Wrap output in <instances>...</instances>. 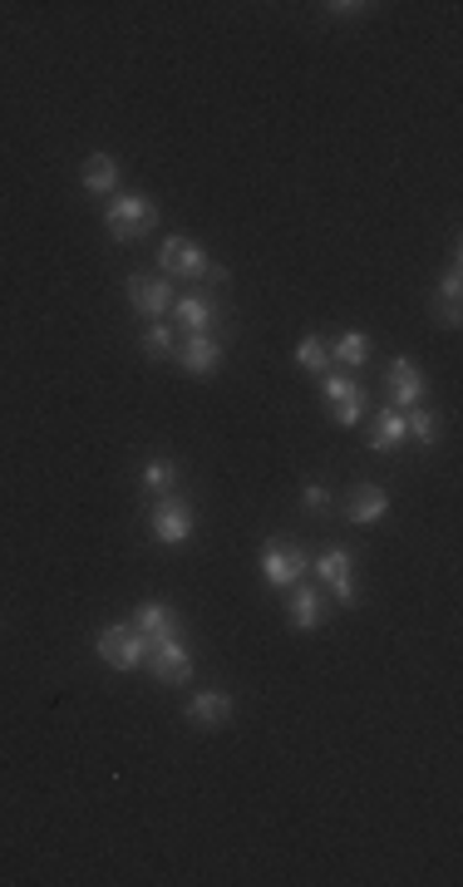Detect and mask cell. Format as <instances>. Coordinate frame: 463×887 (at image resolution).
Returning <instances> with one entry per match:
<instances>
[{
	"label": "cell",
	"instance_id": "6da1fadb",
	"mask_svg": "<svg viewBox=\"0 0 463 887\" xmlns=\"http://www.w3.org/2000/svg\"><path fill=\"white\" fill-rule=\"evenodd\" d=\"M104 227L114 243H138V237H148L158 227V203L143 193H114L104 207Z\"/></svg>",
	"mask_w": 463,
	"mask_h": 887
},
{
	"label": "cell",
	"instance_id": "7a4b0ae2",
	"mask_svg": "<svg viewBox=\"0 0 463 887\" xmlns=\"http://www.w3.org/2000/svg\"><path fill=\"white\" fill-rule=\"evenodd\" d=\"M94 651H99V661L114 666V671H138V666L148 661L153 641L143 637L134 621H109V627H99Z\"/></svg>",
	"mask_w": 463,
	"mask_h": 887
},
{
	"label": "cell",
	"instance_id": "3957f363",
	"mask_svg": "<svg viewBox=\"0 0 463 887\" xmlns=\"http://www.w3.org/2000/svg\"><path fill=\"white\" fill-rule=\"evenodd\" d=\"M148 533L163 547H183L197 533V508L183 498V493H163V498L153 503V513H148Z\"/></svg>",
	"mask_w": 463,
	"mask_h": 887
},
{
	"label": "cell",
	"instance_id": "277c9868",
	"mask_svg": "<svg viewBox=\"0 0 463 887\" xmlns=\"http://www.w3.org/2000/svg\"><path fill=\"white\" fill-rule=\"evenodd\" d=\"M257 563H261V577H267L271 587H296L306 573H311V553H306L301 543H291V538L261 543Z\"/></svg>",
	"mask_w": 463,
	"mask_h": 887
},
{
	"label": "cell",
	"instance_id": "5b68a950",
	"mask_svg": "<svg viewBox=\"0 0 463 887\" xmlns=\"http://www.w3.org/2000/svg\"><path fill=\"white\" fill-rule=\"evenodd\" d=\"M316 577L330 587V601H340V607H360V582H356V557L346 553L340 543H330L326 553L311 557Z\"/></svg>",
	"mask_w": 463,
	"mask_h": 887
},
{
	"label": "cell",
	"instance_id": "8992f818",
	"mask_svg": "<svg viewBox=\"0 0 463 887\" xmlns=\"http://www.w3.org/2000/svg\"><path fill=\"white\" fill-rule=\"evenodd\" d=\"M158 271L168 281H197V277H207V251L193 243V237H163L158 243Z\"/></svg>",
	"mask_w": 463,
	"mask_h": 887
},
{
	"label": "cell",
	"instance_id": "52a82bcc",
	"mask_svg": "<svg viewBox=\"0 0 463 887\" xmlns=\"http://www.w3.org/2000/svg\"><path fill=\"white\" fill-rule=\"evenodd\" d=\"M321 394H326V404H330V420L336 424H360L366 420V404H370V394H366V385L360 380H350V375H326L321 380Z\"/></svg>",
	"mask_w": 463,
	"mask_h": 887
},
{
	"label": "cell",
	"instance_id": "ba28073f",
	"mask_svg": "<svg viewBox=\"0 0 463 887\" xmlns=\"http://www.w3.org/2000/svg\"><path fill=\"white\" fill-rule=\"evenodd\" d=\"M128 301H134L138 316H148V321H163V311H173V287L168 277H153V271H138V277H128Z\"/></svg>",
	"mask_w": 463,
	"mask_h": 887
},
{
	"label": "cell",
	"instance_id": "9c48e42d",
	"mask_svg": "<svg viewBox=\"0 0 463 887\" xmlns=\"http://www.w3.org/2000/svg\"><path fill=\"white\" fill-rule=\"evenodd\" d=\"M148 671L158 685H187L193 681V656H187L183 641H158L148 651Z\"/></svg>",
	"mask_w": 463,
	"mask_h": 887
},
{
	"label": "cell",
	"instance_id": "30bf717a",
	"mask_svg": "<svg viewBox=\"0 0 463 887\" xmlns=\"http://www.w3.org/2000/svg\"><path fill=\"white\" fill-rule=\"evenodd\" d=\"M434 321L439 326H454L463 321V271H459V251L449 257V267H444V277H439V287H434Z\"/></svg>",
	"mask_w": 463,
	"mask_h": 887
},
{
	"label": "cell",
	"instance_id": "8fae6325",
	"mask_svg": "<svg viewBox=\"0 0 463 887\" xmlns=\"http://www.w3.org/2000/svg\"><path fill=\"white\" fill-rule=\"evenodd\" d=\"M232 715H237V700H232L227 690H197V695L187 700V720H193L197 730H223Z\"/></svg>",
	"mask_w": 463,
	"mask_h": 887
},
{
	"label": "cell",
	"instance_id": "7c38bea8",
	"mask_svg": "<svg viewBox=\"0 0 463 887\" xmlns=\"http://www.w3.org/2000/svg\"><path fill=\"white\" fill-rule=\"evenodd\" d=\"M134 627L148 637L153 646L158 641H178V631H183V621H178V611L168 607V601H138V611H134Z\"/></svg>",
	"mask_w": 463,
	"mask_h": 887
},
{
	"label": "cell",
	"instance_id": "4fadbf2b",
	"mask_svg": "<svg viewBox=\"0 0 463 887\" xmlns=\"http://www.w3.org/2000/svg\"><path fill=\"white\" fill-rule=\"evenodd\" d=\"M217 360H223V345L213 341V331H207V336H187V341L178 345V365H183V375H193V380L217 375Z\"/></svg>",
	"mask_w": 463,
	"mask_h": 887
},
{
	"label": "cell",
	"instance_id": "5bb4252c",
	"mask_svg": "<svg viewBox=\"0 0 463 887\" xmlns=\"http://www.w3.org/2000/svg\"><path fill=\"white\" fill-rule=\"evenodd\" d=\"M286 617H291L296 631H316V627H326L330 607H326V597H321L316 587H301V582H296L291 601H286Z\"/></svg>",
	"mask_w": 463,
	"mask_h": 887
},
{
	"label": "cell",
	"instance_id": "9a60e30c",
	"mask_svg": "<svg viewBox=\"0 0 463 887\" xmlns=\"http://www.w3.org/2000/svg\"><path fill=\"white\" fill-rule=\"evenodd\" d=\"M390 400H394V410H414L419 400H424V375H419V365L410 355H400L390 365Z\"/></svg>",
	"mask_w": 463,
	"mask_h": 887
},
{
	"label": "cell",
	"instance_id": "2e32d148",
	"mask_svg": "<svg viewBox=\"0 0 463 887\" xmlns=\"http://www.w3.org/2000/svg\"><path fill=\"white\" fill-rule=\"evenodd\" d=\"M119 158L114 153H90V158L80 163V183H84V193H94V197H114L119 193Z\"/></svg>",
	"mask_w": 463,
	"mask_h": 887
},
{
	"label": "cell",
	"instance_id": "e0dca14e",
	"mask_svg": "<svg viewBox=\"0 0 463 887\" xmlns=\"http://www.w3.org/2000/svg\"><path fill=\"white\" fill-rule=\"evenodd\" d=\"M384 513H390V493L380 484H360L350 493V523H356V528H374Z\"/></svg>",
	"mask_w": 463,
	"mask_h": 887
},
{
	"label": "cell",
	"instance_id": "ac0fdd59",
	"mask_svg": "<svg viewBox=\"0 0 463 887\" xmlns=\"http://www.w3.org/2000/svg\"><path fill=\"white\" fill-rule=\"evenodd\" d=\"M173 316L187 336H207L217 321V301L213 296H183V301H173Z\"/></svg>",
	"mask_w": 463,
	"mask_h": 887
},
{
	"label": "cell",
	"instance_id": "d6986e66",
	"mask_svg": "<svg viewBox=\"0 0 463 887\" xmlns=\"http://www.w3.org/2000/svg\"><path fill=\"white\" fill-rule=\"evenodd\" d=\"M404 440H410V430H404V414L400 410H380L370 424V448L374 454H394Z\"/></svg>",
	"mask_w": 463,
	"mask_h": 887
},
{
	"label": "cell",
	"instance_id": "ffe728a7",
	"mask_svg": "<svg viewBox=\"0 0 463 887\" xmlns=\"http://www.w3.org/2000/svg\"><path fill=\"white\" fill-rule=\"evenodd\" d=\"M370 360V336H360V331H346V336H336L330 341V365H366Z\"/></svg>",
	"mask_w": 463,
	"mask_h": 887
},
{
	"label": "cell",
	"instance_id": "44dd1931",
	"mask_svg": "<svg viewBox=\"0 0 463 887\" xmlns=\"http://www.w3.org/2000/svg\"><path fill=\"white\" fill-rule=\"evenodd\" d=\"M143 493H153V498H163V493H173V484H178V464L173 458H148L138 474Z\"/></svg>",
	"mask_w": 463,
	"mask_h": 887
},
{
	"label": "cell",
	"instance_id": "7402d4cb",
	"mask_svg": "<svg viewBox=\"0 0 463 887\" xmlns=\"http://www.w3.org/2000/svg\"><path fill=\"white\" fill-rule=\"evenodd\" d=\"M296 365H301L306 375H330V345L321 336H306V341L296 345Z\"/></svg>",
	"mask_w": 463,
	"mask_h": 887
},
{
	"label": "cell",
	"instance_id": "603a6c76",
	"mask_svg": "<svg viewBox=\"0 0 463 887\" xmlns=\"http://www.w3.org/2000/svg\"><path fill=\"white\" fill-rule=\"evenodd\" d=\"M404 430H410L419 444H434L439 440V420L429 410H419V404H414V410H404Z\"/></svg>",
	"mask_w": 463,
	"mask_h": 887
},
{
	"label": "cell",
	"instance_id": "cb8c5ba5",
	"mask_svg": "<svg viewBox=\"0 0 463 887\" xmlns=\"http://www.w3.org/2000/svg\"><path fill=\"white\" fill-rule=\"evenodd\" d=\"M143 350H148L153 360H163V355H173V331L163 321H153L148 331H143Z\"/></svg>",
	"mask_w": 463,
	"mask_h": 887
},
{
	"label": "cell",
	"instance_id": "d4e9b609",
	"mask_svg": "<svg viewBox=\"0 0 463 887\" xmlns=\"http://www.w3.org/2000/svg\"><path fill=\"white\" fill-rule=\"evenodd\" d=\"M301 503H306L311 513H326V508H330V488L321 484V478H311V484L301 488Z\"/></svg>",
	"mask_w": 463,
	"mask_h": 887
},
{
	"label": "cell",
	"instance_id": "484cf974",
	"mask_svg": "<svg viewBox=\"0 0 463 887\" xmlns=\"http://www.w3.org/2000/svg\"><path fill=\"white\" fill-rule=\"evenodd\" d=\"M330 10V16H336V20H360V16H366V0H356V6H350V0H336V6H326Z\"/></svg>",
	"mask_w": 463,
	"mask_h": 887
}]
</instances>
